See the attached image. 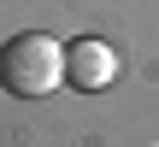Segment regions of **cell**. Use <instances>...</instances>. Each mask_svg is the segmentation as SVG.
<instances>
[{"mask_svg":"<svg viewBox=\"0 0 159 147\" xmlns=\"http://www.w3.org/2000/svg\"><path fill=\"white\" fill-rule=\"evenodd\" d=\"M65 82V47L47 29H18L0 41V88L12 100H47Z\"/></svg>","mask_w":159,"mask_h":147,"instance_id":"obj_1","label":"cell"},{"mask_svg":"<svg viewBox=\"0 0 159 147\" xmlns=\"http://www.w3.org/2000/svg\"><path fill=\"white\" fill-rule=\"evenodd\" d=\"M112 77H118V53H112L100 35H83V41L65 47V82H71V88L94 94V88H106Z\"/></svg>","mask_w":159,"mask_h":147,"instance_id":"obj_2","label":"cell"}]
</instances>
